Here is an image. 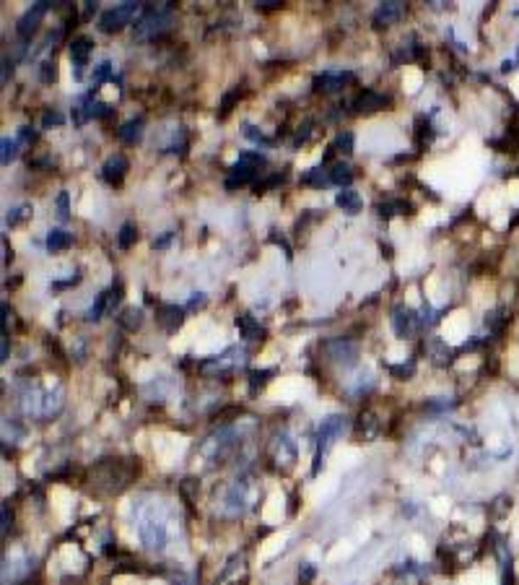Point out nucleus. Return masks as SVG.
<instances>
[{
	"instance_id": "nucleus-12",
	"label": "nucleus",
	"mask_w": 519,
	"mask_h": 585,
	"mask_svg": "<svg viewBox=\"0 0 519 585\" xmlns=\"http://www.w3.org/2000/svg\"><path fill=\"white\" fill-rule=\"evenodd\" d=\"M395 318H392V326H395V333L397 336H408L413 330V323H415V315H413L408 307H395V312H392Z\"/></svg>"
},
{
	"instance_id": "nucleus-21",
	"label": "nucleus",
	"mask_w": 519,
	"mask_h": 585,
	"mask_svg": "<svg viewBox=\"0 0 519 585\" xmlns=\"http://www.w3.org/2000/svg\"><path fill=\"white\" fill-rule=\"evenodd\" d=\"M353 143H356L353 133L351 130H343V133L335 138V149L340 151V154H353Z\"/></svg>"
},
{
	"instance_id": "nucleus-40",
	"label": "nucleus",
	"mask_w": 519,
	"mask_h": 585,
	"mask_svg": "<svg viewBox=\"0 0 519 585\" xmlns=\"http://www.w3.org/2000/svg\"><path fill=\"white\" fill-rule=\"evenodd\" d=\"M511 68H514V60H506V63L501 65V70H504V73H509Z\"/></svg>"
},
{
	"instance_id": "nucleus-7",
	"label": "nucleus",
	"mask_w": 519,
	"mask_h": 585,
	"mask_svg": "<svg viewBox=\"0 0 519 585\" xmlns=\"http://www.w3.org/2000/svg\"><path fill=\"white\" fill-rule=\"evenodd\" d=\"M353 73H322L314 79V91H340L345 83H353Z\"/></svg>"
},
{
	"instance_id": "nucleus-32",
	"label": "nucleus",
	"mask_w": 519,
	"mask_h": 585,
	"mask_svg": "<svg viewBox=\"0 0 519 585\" xmlns=\"http://www.w3.org/2000/svg\"><path fill=\"white\" fill-rule=\"evenodd\" d=\"M63 122V115L60 112H44V118H42V125L44 128H49V125H60Z\"/></svg>"
},
{
	"instance_id": "nucleus-8",
	"label": "nucleus",
	"mask_w": 519,
	"mask_h": 585,
	"mask_svg": "<svg viewBox=\"0 0 519 585\" xmlns=\"http://www.w3.org/2000/svg\"><path fill=\"white\" fill-rule=\"evenodd\" d=\"M91 47H94V42L88 40V37H79V40L70 42V60H73V65H76V79H81V76H83L81 70L86 68L88 52H91Z\"/></svg>"
},
{
	"instance_id": "nucleus-18",
	"label": "nucleus",
	"mask_w": 519,
	"mask_h": 585,
	"mask_svg": "<svg viewBox=\"0 0 519 585\" xmlns=\"http://www.w3.org/2000/svg\"><path fill=\"white\" fill-rule=\"evenodd\" d=\"M377 429H379V424H377V419H374L372 411H366V414H361V417H359L356 432H359L361 437H366V440H372V437L377 435Z\"/></svg>"
},
{
	"instance_id": "nucleus-22",
	"label": "nucleus",
	"mask_w": 519,
	"mask_h": 585,
	"mask_svg": "<svg viewBox=\"0 0 519 585\" xmlns=\"http://www.w3.org/2000/svg\"><path fill=\"white\" fill-rule=\"evenodd\" d=\"M431 354L436 364H450V348L444 346L441 341H431Z\"/></svg>"
},
{
	"instance_id": "nucleus-37",
	"label": "nucleus",
	"mask_w": 519,
	"mask_h": 585,
	"mask_svg": "<svg viewBox=\"0 0 519 585\" xmlns=\"http://www.w3.org/2000/svg\"><path fill=\"white\" fill-rule=\"evenodd\" d=\"M172 237H174V234H172V232H167V234H164L161 239H154V248H167L169 242H172Z\"/></svg>"
},
{
	"instance_id": "nucleus-23",
	"label": "nucleus",
	"mask_w": 519,
	"mask_h": 585,
	"mask_svg": "<svg viewBox=\"0 0 519 585\" xmlns=\"http://www.w3.org/2000/svg\"><path fill=\"white\" fill-rule=\"evenodd\" d=\"M239 161H245V164H249V167H255V169L265 167V157L263 154H257V151H245V154L239 157Z\"/></svg>"
},
{
	"instance_id": "nucleus-36",
	"label": "nucleus",
	"mask_w": 519,
	"mask_h": 585,
	"mask_svg": "<svg viewBox=\"0 0 519 585\" xmlns=\"http://www.w3.org/2000/svg\"><path fill=\"white\" fill-rule=\"evenodd\" d=\"M203 305H206V294H192V299H190V307L197 310V307H203Z\"/></svg>"
},
{
	"instance_id": "nucleus-10",
	"label": "nucleus",
	"mask_w": 519,
	"mask_h": 585,
	"mask_svg": "<svg viewBox=\"0 0 519 585\" xmlns=\"http://www.w3.org/2000/svg\"><path fill=\"white\" fill-rule=\"evenodd\" d=\"M402 13V3H382L379 8H377V13H374V26L377 29H382V26H387V24H392V21H397V16Z\"/></svg>"
},
{
	"instance_id": "nucleus-15",
	"label": "nucleus",
	"mask_w": 519,
	"mask_h": 585,
	"mask_svg": "<svg viewBox=\"0 0 519 585\" xmlns=\"http://www.w3.org/2000/svg\"><path fill=\"white\" fill-rule=\"evenodd\" d=\"M73 245V234L63 232V229H52L47 234V250L49 253H60V250H68Z\"/></svg>"
},
{
	"instance_id": "nucleus-27",
	"label": "nucleus",
	"mask_w": 519,
	"mask_h": 585,
	"mask_svg": "<svg viewBox=\"0 0 519 585\" xmlns=\"http://www.w3.org/2000/svg\"><path fill=\"white\" fill-rule=\"evenodd\" d=\"M29 211H31L29 206H21V209H10V211H8V218H6V221H8L10 227H16L21 218L29 216Z\"/></svg>"
},
{
	"instance_id": "nucleus-39",
	"label": "nucleus",
	"mask_w": 519,
	"mask_h": 585,
	"mask_svg": "<svg viewBox=\"0 0 519 585\" xmlns=\"http://www.w3.org/2000/svg\"><path fill=\"white\" fill-rule=\"evenodd\" d=\"M19 138L21 141H34V133H31V128H21Z\"/></svg>"
},
{
	"instance_id": "nucleus-38",
	"label": "nucleus",
	"mask_w": 519,
	"mask_h": 585,
	"mask_svg": "<svg viewBox=\"0 0 519 585\" xmlns=\"http://www.w3.org/2000/svg\"><path fill=\"white\" fill-rule=\"evenodd\" d=\"M97 10V3H83V21L91 19V13Z\"/></svg>"
},
{
	"instance_id": "nucleus-29",
	"label": "nucleus",
	"mask_w": 519,
	"mask_h": 585,
	"mask_svg": "<svg viewBox=\"0 0 519 585\" xmlns=\"http://www.w3.org/2000/svg\"><path fill=\"white\" fill-rule=\"evenodd\" d=\"M55 79H58L55 63H44V65H42V83H52Z\"/></svg>"
},
{
	"instance_id": "nucleus-6",
	"label": "nucleus",
	"mask_w": 519,
	"mask_h": 585,
	"mask_svg": "<svg viewBox=\"0 0 519 585\" xmlns=\"http://www.w3.org/2000/svg\"><path fill=\"white\" fill-rule=\"evenodd\" d=\"M156 320L167 333H176L182 328V323H185V310L176 307V305H158Z\"/></svg>"
},
{
	"instance_id": "nucleus-14",
	"label": "nucleus",
	"mask_w": 519,
	"mask_h": 585,
	"mask_svg": "<svg viewBox=\"0 0 519 585\" xmlns=\"http://www.w3.org/2000/svg\"><path fill=\"white\" fill-rule=\"evenodd\" d=\"M140 133H143V120H128L125 125H120L117 130V138L122 141V143H128V146H135L138 141H140Z\"/></svg>"
},
{
	"instance_id": "nucleus-13",
	"label": "nucleus",
	"mask_w": 519,
	"mask_h": 585,
	"mask_svg": "<svg viewBox=\"0 0 519 585\" xmlns=\"http://www.w3.org/2000/svg\"><path fill=\"white\" fill-rule=\"evenodd\" d=\"M117 326L122 328V330H128V333H135L138 328L143 326V310L140 307H125L122 312H120Z\"/></svg>"
},
{
	"instance_id": "nucleus-11",
	"label": "nucleus",
	"mask_w": 519,
	"mask_h": 585,
	"mask_svg": "<svg viewBox=\"0 0 519 585\" xmlns=\"http://www.w3.org/2000/svg\"><path fill=\"white\" fill-rule=\"evenodd\" d=\"M236 328L242 330V338H247V341H260V336H263V328H260V323L249 312L236 315Z\"/></svg>"
},
{
	"instance_id": "nucleus-28",
	"label": "nucleus",
	"mask_w": 519,
	"mask_h": 585,
	"mask_svg": "<svg viewBox=\"0 0 519 585\" xmlns=\"http://www.w3.org/2000/svg\"><path fill=\"white\" fill-rule=\"evenodd\" d=\"M390 372L395 377H400V380H405V377H411L413 372H415V364L413 362H408V364H400V367H390Z\"/></svg>"
},
{
	"instance_id": "nucleus-9",
	"label": "nucleus",
	"mask_w": 519,
	"mask_h": 585,
	"mask_svg": "<svg viewBox=\"0 0 519 585\" xmlns=\"http://www.w3.org/2000/svg\"><path fill=\"white\" fill-rule=\"evenodd\" d=\"M387 102L390 99H387L384 94H377V91H363L361 97L353 102L351 107H353V112H374V109H382Z\"/></svg>"
},
{
	"instance_id": "nucleus-16",
	"label": "nucleus",
	"mask_w": 519,
	"mask_h": 585,
	"mask_svg": "<svg viewBox=\"0 0 519 585\" xmlns=\"http://www.w3.org/2000/svg\"><path fill=\"white\" fill-rule=\"evenodd\" d=\"M335 203H338L343 211H348V214H359L363 206L361 198H359V193H353V190H340L338 198H335Z\"/></svg>"
},
{
	"instance_id": "nucleus-31",
	"label": "nucleus",
	"mask_w": 519,
	"mask_h": 585,
	"mask_svg": "<svg viewBox=\"0 0 519 585\" xmlns=\"http://www.w3.org/2000/svg\"><path fill=\"white\" fill-rule=\"evenodd\" d=\"M314 575H317V570H314V565H309V562L299 567V580H302V583H312Z\"/></svg>"
},
{
	"instance_id": "nucleus-2",
	"label": "nucleus",
	"mask_w": 519,
	"mask_h": 585,
	"mask_svg": "<svg viewBox=\"0 0 519 585\" xmlns=\"http://www.w3.org/2000/svg\"><path fill=\"white\" fill-rule=\"evenodd\" d=\"M138 536H140V544L146 546L148 552H161L169 541L167 526L156 515H143L138 520Z\"/></svg>"
},
{
	"instance_id": "nucleus-33",
	"label": "nucleus",
	"mask_w": 519,
	"mask_h": 585,
	"mask_svg": "<svg viewBox=\"0 0 519 585\" xmlns=\"http://www.w3.org/2000/svg\"><path fill=\"white\" fill-rule=\"evenodd\" d=\"M58 211H60V218H68V193H60L58 195Z\"/></svg>"
},
{
	"instance_id": "nucleus-41",
	"label": "nucleus",
	"mask_w": 519,
	"mask_h": 585,
	"mask_svg": "<svg viewBox=\"0 0 519 585\" xmlns=\"http://www.w3.org/2000/svg\"><path fill=\"white\" fill-rule=\"evenodd\" d=\"M6 359H8V338L3 341V362H6Z\"/></svg>"
},
{
	"instance_id": "nucleus-25",
	"label": "nucleus",
	"mask_w": 519,
	"mask_h": 585,
	"mask_svg": "<svg viewBox=\"0 0 519 585\" xmlns=\"http://www.w3.org/2000/svg\"><path fill=\"white\" fill-rule=\"evenodd\" d=\"M283 179H286V175H273V177H267L265 182H257L255 193H265V190H270V188H278V185H283Z\"/></svg>"
},
{
	"instance_id": "nucleus-20",
	"label": "nucleus",
	"mask_w": 519,
	"mask_h": 585,
	"mask_svg": "<svg viewBox=\"0 0 519 585\" xmlns=\"http://www.w3.org/2000/svg\"><path fill=\"white\" fill-rule=\"evenodd\" d=\"M138 239V227L135 224H122V229H120V237H117V245L122 250H128L130 245H133V242H135Z\"/></svg>"
},
{
	"instance_id": "nucleus-19",
	"label": "nucleus",
	"mask_w": 519,
	"mask_h": 585,
	"mask_svg": "<svg viewBox=\"0 0 519 585\" xmlns=\"http://www.w3.org/2000/svg\"><path fill=\"white\" fill-rule=\"evenodd\" d=\"M353 179V172L348 164H343V161H338V164H333V172H330V182H335V185H351Z\"/></svg>"
},
{
	"instance_id": "nucleus-34",
	"label": "nucleus",
	"mask_w": 519,
	"mask_h": 585,
	"mask_svg": "<svg viewBox=\"0 0 519 585\" xmlns=\"http://www.w3.org/2000/svg\"><path fill=\"white\" fill-rule=\"evenodd\" d=\"M236 99H239V89H234L231 94H226L224 102H221V109H224V112H229V109L234 107V102H236Z\"/></svg>"
},
{
	"instance_id": "nucleus-3",
	"label": "nucleus",
	"mask_w": 519,
	"mask_h": 585,
	"mask_svg": "<svg viewBox=\"0 0 519 585\" xmlns=\"http://www.w3.org/2000/svg\"><path fill=\"white\" fill-rule=\"evenodd\" d=\"M143 3H120V6H115V8L104 10L101 16H99V29L104 31V34H112V31H120L125 24H128L133 16L138 13V8H140Z\"/></svg>"
},
{
	"instance_id": "nucleus-26",
	"label": "nucleus",
	"mask_w": 519,
	"mask_h": 585,
	"mask_svg": "<svg viewBox=\"0 0 519 585\" xmlns=\"http://www.w3.org/2000/svg\"><path fill=\"white\" fill-rule=\"evenodd\" d=\"M267 377H273V369H255V372H249V385H252V393L257 390V385H263Z\"/></svg>"
},
{
	"instance_id": "nucleus-5",
	"label": "nucleus",
	"mask_w": 519,
	"mask_h": 585,
	"mask_svg": "<svg viewBox=\"0 0 519 585\" xmlns=\"http://www.w3.org/2000/svg\"><path fill=\"white\" fill-rule=\"evenodd\" d=\"M128 169H130L128 157H122V154H115V157H109L107 164L101 167V177L107 179L109 185L120 188V185H122V179H125V172H128Z\"/></svg>"
},
{
	"instance_id": "nucleus-35",
	"label": "nucleus",
	"mask_w": 519,
	"mask_h": 585,
	"mask_svg": "<svg viewBox=\"0 0 519 585\" xmlns=\"http://www.w3.org/2000/svg\"><path fill=\"white\" fill-rule=\"evenodd\" d=\"M255 6L257 8H263V10H270V8H278L281 3H278V0H257Z\"/></svg>"
},
{
	"instance_id": "nucleus-30",
	"label": "nucleus",
	"mask_w": 519,
	"mask_h": 585,
	"mask_svg": "<svg viewBox=\"0 0 519 585\" xmlns=\"http://www.w3.org/2000/svg\"><path fill=\"white\" fill-rule=\"evenodd\" d=\"M109 76H112V65H109V63H101V65L94 70V83L99 86V83H101L104 79H109Z\"/></svg>"
},
{
	"instance_id": "nucleus-4",
	"label": "nucleus",
	"mask_w": 519,
	"mask_h": 585,
	"mask_svg": "<svg viewBox=\"0 0 519 585\" xmlns=\"http://www.w3.org/2000/svg\"><path fill=\"white\" fill-rule=\"evenodd\" d=\"M49 6H55V3H34L24 16L19 19V26H16V31H19L21 40H31V34L37 31V24H40V19L47 13Z\"/></svg>"
},
{
	"instance_id": "nucleus-1",
	"label": "nucleus",
	"mask_w": 519,
	"mask_h": 585,
	"mask_svg": "<svg viewBox=\"0 0 519 585\" xmlns=\"http://www.w3.org/2000/svg\"><path fill=\"white\" fill-rule=\"evenodd\" d=\"M343 426H345V419L343 417H327L322 424H320V432H317V447H314V463H312V474H314V476L320 474L324 456H327L330 445H333L335 440L340 437Z\"/></svg>"
},
{
	"instance_id": "nucleus-24",
	"label": "nucleus",
	"mask_w": 519,
	"mask_h": 585,
	"mask_svg": "<svg viewBox=\"0 0 519 585\" xmlns=\"http://www.w3.org/2000/svg\"><path fill=\"white\" fill-rule=\"evenodd\" d=\"M16 149H19V141L3 138V164L16 159Z\"/></svg>"
},
{
	"instance_id": "nucleus-17",
	"label": "nucleus",
	"mask_w": 519,
	"mask_h": 585,
	"mask_svg": "<svg viewBox=\"0 0 519 585\" xmlns=\"http://www.w3.org/2000/svg\"><path fill=\"white\" fill-rule=\"evenodd\" d=\"M330 182V175H324L322 167H314V169H306L302 175V185H309V188H322V185H327Z\"/></svg>"
}]
</instances>
